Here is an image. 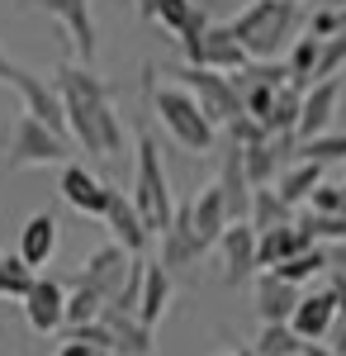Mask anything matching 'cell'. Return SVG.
Segmentation results:
<instances>
[{"instance_id":"1","label":"cell","mask_w":346,"mask_h":356,"mask_svg":"<svg viewBox=\"0 0 346 356\" xmlns=\"http://www.w3.org/2000/svg\"><path fill=\"white\" fill-rule=\"evenodd\" d=\"M53 90L67 114V138H76V147H85L90 157L114 162L124 152V119L114 110L109 81L81 62H62L53 72Z\"/></svg>"},{"instance_id":"2","label":"cell","mask_w":346,"mask_h":356,"mask_svg":"<svg viewBox=\"0 0 346 356\" xmlns=\"http://www.w3.org/2000/svg\"><path fill=\"white\" fill-rule=\"evenodd\" d=\"M304 29V10L299 0H252L247 10H238L228 19V33L242 43V53L252 62H270L290 48Z\"/></svg>"},{"instance_id":"3","label":"cell","mask_w":346,"mask_h":356,"mask_svg":"<svg viewBox=\"0 0 346 356\" xmlns=\"http://www.w3.org/2000/svg\"><path fill=\"white\" fill-rule=\"evenodd\" d=\"M152 76H157V67L147 62V67H142V90H147V100H152V114L161 119V129L171 134V143H176L181 152H190V157L213 152L218 129L204 119V110L195 105V95H190L186 86H157Z\"/></svg>"},{"instance_id":"4","label":"cell","mask_w":346,"mask_h":356,"mask_svg":"<svg viewBox=\"0 0 346 356\" xmlns=\"http://www.w3.org/2000/svg\"><path fill=\"white\" fill-rule=\"evenodd\" d=\"M133 209L142 214V223H147V233L157 238L161 228L171 223V214H176V200H171V176H166V166H161V147L157 138H152V129L142 124L138 129V147H133Z\"/></svg>"},{"instance_id":"5","label":"cell","mask_w":346,"mask_h":356,"mask_svg":"<svg viewBox=\"0 0 346 356\" xmlns=\"http://www.w3.org/2000/svg\"><path fill=\"white\" fill-rule=\"evenodd\" d=\"M72 152V138L67 134H53L48 124L19 114L5 134V166L10 171H28V166H62Z\"/></svg>"},{"instance_id":"6","label":"cell","mask_w":346,"mask_h":356,"mask_svg":"<svg viewBox=\"0 0 346 356\" xmlns=\"http://www.w3.org/2000/svg\"><path fill=\"white\" fill-rule=\"evenodd\" d=\"M171 76H181V86L195 95V105L204 110V119H209L213 129L242 114V90H238V81H233V76L209 72V67H176Z\"/></svg>"},{"instance_id":"7","label":"cell","mask_w":346,"mask_h":356,"mask_svg":"<svg viewBox=\"0 0 346 356\" xmlns=\"http://www.w3.org/2000/svg\"><path fill=\"white\" fill-rule=\"evenodd\" d=\"M19 10H38V15L57 19L81 67H90V62H95V53H100V33H95L90 0H19Z\"/></svg>"},{"instance_id":"8","label":"cell","mask_w":346,"mask_h":356,"mask_svg":"<svg viewBox=\"0 0 346 356\" xmlns=\"http://www.w3.org/2000/svg\"><path fill=\"white\" fill-rule=\"evenodd\" d=\"M181 53H186V67H209V72H223V76H238L252 62L242 53V43L228 33V24H209L195 38H181Z\"/></svg>"},{"instance_id":"9","label":"cell","mask_w":346,"mask_h":356,"mask_svg":"<svg viewBox=\"0 0 346 356\" xmlns=\"http://www.w3.org/2000/svg\"><path fill=\"white\" fill-rule=\"evenodd\" d=\"M218 261H223V285H242V280H252V275L261 271L256 266V228L242 219V223H228L223 233H218Z\"/></svg>"},{"instance_id":"10","label":"cell","mask_w":346,"mask_h":356,"mask_svg":"<svg viewBox=\"0 0 346 356\" xmlns=\"http://www.w3.org/2000/svg\"><path fill=\"white\" fill-rule=\"evenodd\" d=\"M24 318L28 328L38 332V337H53L62 332V309H67V280H57V275H33V285H28L24 300Z\"/></svg>"},{"instance_id":"11","label":"cell","mask_w":346,"mask_h":356,"mask_svg":"<svg viewBox=\"0 0 346 356\" xmlns=\"http://www.w3.org/2000/svg\"><path fill=\"white\" fill-rule=\"evenodd\" d=\"M124 271H129V252L119 243H105L81 261V271L72 275V285H85V290H95V295L109 304L119 295V285H124Z\"/></svg>"},{"instance_id":"12","label":"cell","mask_w":346,"mask_h":356,"mask_svg":"<svg viewBox=\"0 0 346 356\" xmlns=\"http://www.w3.org/2000/svg\"><path fill=\"white\" fill-rule=\"evenodd\" d=\"M57 195L85 214V219H105V204H109V186L95 176V171H85L81 162H62V176H57Z\"/></svg>"},{"instance_id":"13","label":"cell","mask_w":346,"mask_h":356,"mask_svg":"<svg viewBox=\"0 0 346 356\" xmlns=\"http://www.w3.org/2000/svg\"><path fill=\"white\" fill-rule=\"evenodd\" d=\"M105 228H109V238L124 247L129 257H147L152 233H147L142 214L133 209V200H129L124 191H114V186H109V204H105Z\"/></svg>"},{"instance_id":"14","label":"cell","mask_w":346,"mask_h":356,"mask_svg":"<svg viewBox=\"0 0 346 356\" xmlns=\"http://www.w3.org/2000/svg\"><path fill=\"white\" fill-rule=\"evenodd\" d=\"M337 105H342V81L332 76V81H313L304 90V100H299V124H294V138L304 143V138H318L332 129V119H337Z\"/></svg>"},{"instance_id":"15","label":"cell","mask_w":346,"mask_h":356,"mask_svg":"<svg viewBox=\"0 0 346 356\" xmlns=\"http://www.w3.org/2000/svg\"><path fill=\"white\" fill-rule=\"evenodd\" d=\"M157 243H161L157 266H166L171 275L195 266V261L204 257V247L195 243V228H190V204H176V214H171V223L157 233Z\"/></svg>"},{"instance_id":"16","label":"cell","mask_w":346,"mask_h":356,"mask_svg":"<svg viewBox=\"0 0 346 356\" xmlns=\"http://www.w3.org/2000/svg\"><path fill=\"white\" fill-rule=\"evenodd\" d=\"M100 323L109 332V356H152V328H142L133 314H124V309H114L105 304L100 309Z\"/></svg>"},{"instance_id":"17","label":"cell","mask_w":346,"mask_h":356,"mask_svg":"<svg viewBox=\"0 0 346 356\" xmlns=\"http://www.w3.org/2000/svg\"><path fill=\"white\" fill-rule=\"evenodd\" d=\"M332 318H337V300H332V290H308V295H299L290 314V328L299 342H322L327 328H332Z\"/></svg>"},{"instance_id":"18","label":"cell","mask_w":346,"mask_h":356,"mask_svg":"<svg viewBox=\"0 0 346 356\" xmlns=\"http://www.w3.org/2000/svg\"><path fill=\"white\" fill-rule=\"evenodd\" d=\"M218 195H223V209H228V223L247 219V204H252V181H247V166H242V147H223V166H218Z\"/></svg>"},{"instance_id":"19","label":"cell","mask_w":346,"mask_h":356,"mask_svg":"<svg viewBox=\"0 0 346 356\" xmlns=\"http://www.w3.org/2000/svg\"><path fill=\"white\" fill-rule=\"evenodd\" d=\"M171 295H176V280H171V271H166V266H157V261H147V271H142V290H138V309H133V318L142 323V328L157 332V323L166 318V309H171Z\"/></svg>"},{"instance_id":"20","label":"cell","mask_w":346,"mask_h":356,"mask_svg":"<svg viewBox=\"0 0 346 356\" xmlns=\"http://www.w3.org/2000/svg\"><path fill=\"white\" fill-rule=\"evenodd\" d=\"M19 261H24L28 271H38V266H48L57 257V219L43 209V214H28L24 228H19V252H15Z\"/></svg>"},{"instance_id":"21","label":"cell","mask_w":346,"mask_h":356,"mask_svg":"<svg viewBox=\"0 0 346 356\" xmlns=\"http://www.w3.org/2000/svg\"><path fill=\"white\" fill-rule=\"evenodd\" d=\"M304 247H313V243H308V233H304L294 219L290 223H275V228H261V233H256V266L270 271V266L290 261L294 252H304Z\"/></svg>"},{"instance_id":"22","label":"cell","mask_w":346,"mask_h":356,"mask_svg":"<svg viewBox=\"0 0 346 356\" xmlns=\"http://www.w3.org/2000/svg\"><path fill=\"white\" fill-rule=\"evenodd\" d=\"M190 228H195V243L204 247V252L218 243V233L228 228V209H223L218 186H204V191L190 200Z\"/></svg>"},{"instance_id":"23","label":"cell","mask_w":346,"mask_h":356,"mask_svg":"<svg viewBox=\"0 0 346 356\" xmlns=\"http://www.w3.org/2000/svg\"><path fill=\"white\" fill-rule=\"evenodd\" d=\"M299 295H304L299 285H285L280 275L261 271L256 275V314H261V323H290Z\"/></svg>"},{"instance_id":"24","label":"cell","mask_w":346,"mask_h":356,"mask_svg":"<svg viewBox=\"0 0 346 356\" xmlns=\"http://www.w3.org/2000/svg\"><path fill=\"white\" fill-rule=\"evenodd\" d=\"M152 24H161L166 33H176V43H181V38L204 33V29H209V15H204V5H199V0H157Z\"/></svg>"},{"instance_id":"25","label":"cell","mask_w":346,"mask_h":356,"mask_svg":"<svg viewBox=\"0 0 346 356\" xmlns=\"http://www.w3.org/2000/svg\"><path fill=\"white\" fill-rule=\"evenodd\" d=\"M318 181H322V166L299 157V162L285 166V171H280V181H270V186H275V195H280V200L294 209V204H304V200L313 195V186H318Z\"/></svg>"},{"instance_id":"26","label":"cell","mask_w":346,"mask_h":356,"mask_svg":"<svg viewBox=\"0 0 346 356\" xmlns=\"http://www.w3.org/2000/svg\"><path fill=\"white\" fill-rule=\"evenodd\" d=\"M318 53H322V38H313V33H299V38H294V43H290V57H285L290 86H299V90H308V86H313Z\"/></svg>"},{"instance_id":"27","label":"cell","mask_w":346,"mask_h":356,"mask_svg":"<svg viewBox=\"0 0 346 356\" xmlns=\"http://www.w3.org/2000/svg\"><path fill=\"white\" fill-rule=\"evenodd\" d=\"M290 214H294V209H290V204H285L275 191H270V186H256V191H252L247 223H252L256 233H261V228H275V223H290Z\"/></svg>"},{"instance_id":"28","label":"cell","mask_w":346,"mask_h":356,"mask_svg":"<svg viewBox=\"0 0 346 356\" xmlns=\"http://www.w3.org/2000/svg\"><path fill=\"white\" fill-rule=\"evenodd\" d=\"M318 271H327V252L318 243L304 247V252H294L290 261H280V266H270V275H280L285 285H304V280H313Z\"/></svg>"},{"instance_id":"29","label":"cell","mask_w":346,"mask_h":356,"mask_svg":"<svg viewBox=\"0 0 346 356\" xmlns=\"http://www.w3.org/2000/svg\"><path fill=\"white\" fill-rule=\"evenodd\" d=\"M105 300L85 285H67V309H62V328H81V323H95Z\"/></svg>"},{"instance_id":"30","label":"cell","mask_w":346,"mask_h":356,"mask_svg":"<svg viewBox=\"0 0 346 356\" xmlns=\"http://www.w3.org/2000/svg\"><path fill=\"white\" fill-rule=\"evenodd\" d=\"M299 100H304L299 86H280V90H275L270 114H266V134H294V124H299Z\"/></svg>"},{"instance_id":"31","label":"cell","mask_w":346,"mask_h":356,"mask_svg":"<svg viewBox=\"0 0 346 356\" xmlns=\"http://www.w3.org/2000/svg\"><path fill=\"white\" fill-rule=\"evenodd\" d=\"M294 152L304 157V162H318V166H332V162H346V134H318V138H304V143H294Z\"/></svg>"},{"instance_id":"32","label":"cell","mask_w":346,"mask_h":356,"mask_svg":"<svg viewBox=\"0 0 346 356\" xmlns=\"http://www.w3.org/2000/svg\"><path fill=\"white\" fill-rule=\"evenodd\" d=\"M299 337H294L290 323H261V332H256V342H252V352L256 356H299Z\"/></svg>"},{"instance_id":"33","label":"cell","mask_w":346,"mask_h":356,"mask_svg":"<svg viewBox=\"0 0 346 356\" xmlns=\"http://www.w3.org/2000/svg\"><path fill=\"white\" fill-rule=\"evenodd\" d=\"M299 228L308 233V243H318V247H327V243H346V214H299Z\"/></svg>"},{"instance_id":"34","label":"cell","mask_w":346,"mask_h":356,"mask_svg":"<svg viewBox=\"0 0 346 356\" xmlns=\"http://www.w3.org/2000/svg\"><path fill=\"white\" fill-rule=\"evenodd\" d=\"M33 275L38 271H28L19 257H0V300H24Z\"/></svg>"},{"instance_id":"35","label":"cell","mask_w":346,"mask_h":356,"mask_svg":"<svg viewBox=\"0 0 346 356\" xmlns=\"http://www.w3.org/2000/svg\"><path fill=\"white\" fill-rule=\"evenodd\" d=\"M342 67H346V33H332V38H322V53H318V67H313V81H332Z\"/></svg>"},{"instance_id":"36","label":"cell","mask_w":346,"mask_h":356,"mask_svg":"<svg viewBox=\"0 0 346 356\" xmlns=\"http://www.w3.org/2000/svg\"><path fill=\"white\" fill-rule=\"evenodd\" d=\"M223 129H228V143H233V147H256V143H266V124H261V119H252V114H238V119H228V124H223Z\"/></svg>"},{"instance_id":"37","label":"cell","mask_w":346,"mask_h":356,"mask_svg":"<svg viewBox=\"0 0 346 356\" xmlns=\"http://www.w3.org/2000/svg\"><path fill=\"white\" fill-rule=\"evenodd\" d=\"M304 204H308V214H346V191L332 186V181H318Z\"/></svg>"},{"instance_id":"38","label":"cell","mask_w":346,"mask_h":356,"mask_svg":"<svg viewBox=\"0 0 346 356\" xmlns=\"http://www.w3.org/2000/svg\"><path fill=\"white\" fill-rule=\"evenodd\" d=\"M322 342H327L337 356H346V314H337V318H332V328H327V337H322Z\"/></svg>"},{"instance_id":"39","label":"cell","mask_w":346,"mask_h":356,"mask_svg":"<svg viewBox=\"0 0 346 356\" xmlns=\"http://www.w3.org/2000/svg\"><path fill=\"white\" fill-rule=\"evenodd\" d=\"M327 290H332V300H337V314H346V275L342 271H327Z\"/></svg>"},{"instance_id":"40","label":"cell","mask_w":346,"mask_h":356,"mask_svg":"<svg viewBox=\"0 0 346 356\" xmlns=\"http://www.w3.org/2000/svg\"><path fill=\"white\" fill-rule=\"evenodd\" d=\"M57 356H109V352H100V347H90V342H72V337H67V342L57 347Z\"/></svg>"},{"instance_id":"41","label":"cell","mask_w":346,"mask_h":356,"mask_svg":"<svg viewBox=\"0 0 346 356\" xmlns=\"http://www.w3.org/2000/svg\"><path fill=\"white\" fill-rule=\"evenodd\" d=\"M322 252H327V271H342L346 275V243H327Z\"/></svg>"},{"instance_id":"42","label":"cell","mask_w":346,"mask_h":356,"mask_svg":"<svg viewBox=\"0 0 346 356\" xmlns=\"http://www.w3.org/2000/svg\"><path fill=\"white\" fill-rule=\"evenodd\" d=\"M299 356H337V352H332L327 342H304V347H299Z\"/></svg>"},{"instance_id":"43","label":"cell","mask_w":346,"mask_h":356,"mask_svg":"<svg viewBox=\"0 0 346 356\" xmlns=\"http://www.w3.org/2000/svg\"><path fill=\"white\" fill-rule=\"evenodd\" d=\"M332 33H346V5H342V10L332 5Z\"/></svg>"},{"instance_id":"44","label":"cell","mask_w":346,"mask_h":356,"mask_svg":"<svg viewBox=\"0 0 346 356\" xmlns=\"http://www.w3.org/2000/svg\"><path fill=\"white\" fill-rule=\"evenodd\" d=\"M152 10H157V0H138V15H142L147 24H152Z\"/></svg>"},{"instance_id":"45","label":"cell","mask_w":346,"mask_h":356,"mask_svg":"<svg viewBox=\"0 0 346 356\" xmlns=\"http://www.w3.org/2000/svg\"><path fill=\"white\" fill-rule=\"evenodd\" d=\"M327 5H337V10H342V5H346V0H327Z\"/></svg>"},{"instance_id":"46","label":"cell","mask_w":346,"mask_h":356,"mask_svg":"<svg viewBox=\"0 0 346 356\" xmlns=\"http://www.w3.org/2000/svg\"><path fill=\"white\" fill-rule=\"evenodd\" d=\"M233 356H252V352H233Z\"/></svg>"},{"instance_id":"47","label":"cell","mask_w":346,"mask_h":356,"mask_svg":"<svg viewBox=\"0 0 346 356\" xmlns=\"http://www.w3.org/2000/svg\"><path fill=\"white\" fill-rule=\"evenodd\" d=\"M247 352H252V347H247ZM252 356H256V352H252Z\"/></svg>"},{"instance_id":"48","label":"cell","mask_w":346,"mask_h":356,"mask_svg":"<svg viewBox=\"0 0 346 356\" xmlns=\"http://www.w3.org/2000/svg\"><path fill=\"white\" fill-rule=\"evenodd\" d=\"M342 191H346V181H342Z\"/></svg>"}]
</instances>
